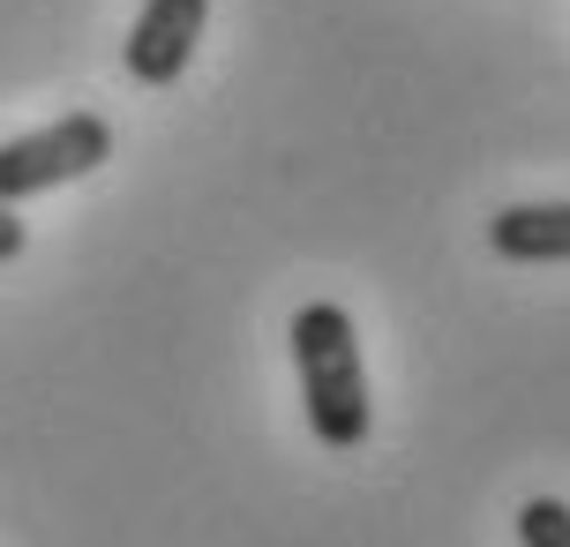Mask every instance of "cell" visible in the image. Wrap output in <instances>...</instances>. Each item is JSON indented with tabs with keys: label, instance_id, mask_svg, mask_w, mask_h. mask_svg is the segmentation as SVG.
Returning <instances> with one entry per match:
<instances>
[{
	"label": "cell",
	"instance_id": "obj_4",
	"mask_svg": "<svg viewBox=\"0 0 570 547\" xmlns=\"http://www.w3.org/2000/svg\"><path fill=\"white\" fill-rule=\"evenodd\" d=\"M488 248L503 262H570V202H511V210H495Z\"/></svg>",
	"mask_w": 570,
	"mask_h": 547
},
{
	"label": "cell",
	"instance_id": "obj_3",
	"mask_svg": "<svg viewBox=\"0 0 570 547\" xmlns=\"http://www.w3.org/2000/svg\"><path fill=\"white\" fill-rule=\"evenodd\" d=\"M203 16H210V0H142L128 38H120V60H128V76L150 90L180 83V68L196 60V38H203Z\"/></svg>",
	"mask_w": 570,
	"mask_h": 547
},
{
	"label": "cell",
	"instance_id": "obj_2",
	"mask_svg": "<svg viewBox=\"0 0 570 547\" xmlns=\"http://www.w3.org/2000/svg\"><path fill=\"white\" fill-rule=\"evenodd\" d=\"M114 158V120L106 113H60L30 136H8L0 143V202H30L46 188H68V180L98 173Z\"/></svg>",
	"mask_w": 570,
	"mask_h": 547
},
{
	"label": "cell",
	"instance_id": "obj_6",
	"mask_svg": "<svg viewBox=\"0 0 570 547\" xmlns=\"http://www.w3.org/2000/svg\"><path fill=\"white\" fill-rule=\"evenodd\" d=\"M30 248V232H23V218H16V202H0V262H16Z\"/></svg>",
	"mask_w": 570,
	"mask_h": 547
},
{
	"label": "cell",
	"instance_id": "obj_5",
	"mask_svg": "<svg viewBox=\"0 0 570 547\" xmlns=\"http://www.w3.org/2000/svg\"><path fill=\"white\" fill-rule=\"evenodd\" d=\"M518 547H570V503L563 495H525L518 503Z\"/></svg>",
	"mask_w": 570,
	"mask_h": 547
},
{
	"label": "cell",
	"instance_id": "obj_1",
	"mask_svg": "<svg viewBox=\"0 0 570 547\" xmlns=\"http://www.w3.org/2000/svg\"><path fill=\"white\" fill-rule=\"evenodd\" d=\"M293 368H301V405H308V428L323 450H361L368 442V368H361V338L353 316L338 300H308L293 316Z\"/></svg>",
	"mask_w": 570,
	"mask_h": 547
}]
</instances>
